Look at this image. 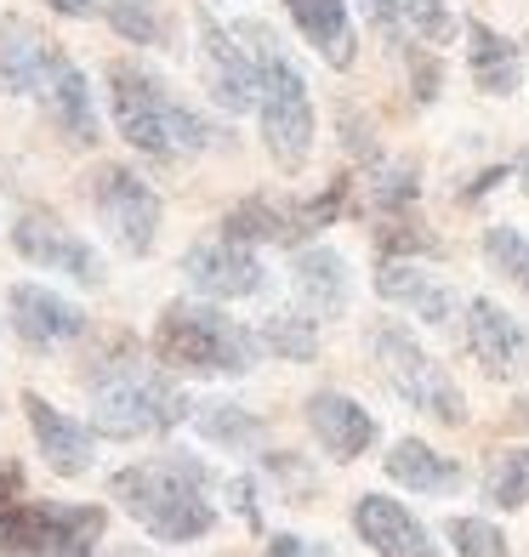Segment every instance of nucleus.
<instances>
[{"label":"nucleus","mask_w":529,"mask_h":557,"mask_svg":"<svg viewBox=\"0 0 529 557\" xmlns=\"http://www.w3.org/2000/svg\"><path fill=\"white\" fill-rule=\"evenodd\" d=\"M239 35H250V58L262 69V103H257V120H262V143L280 171H302L313 154V97H308V81L302 69L285 58V46L273 40L262 23H245Z\"/></svg>","instance_id":"nucleus-5"},{"label":"nucleus","mask_w":529,"mask_h":557,"mask_svg":"<svg viewBox=\"0 0 529 557\" xmlns=\"http://www.w3.org/2000/svg\"><path fill=\"white\" fill-rule=\"evenodd\" d=\"M63 46L35 29L29 17H0V91L7 97H40L58 74Z\"/></svg>","instance_id":"nucleus-12"},{"label":"nucleus","mask_w":529,"mask_h":557,"mask_svg":"<svg viewBox=\"0 0 529 557\" xmlns=\"http://www.w3.org/2000/svg\"><path fill=\"white\" fill-rule=\"evenodd\" d=\"M262 467H268V478H273V484H280V490H285V495H291L296 506H302V495L313 490V472L302 467L291 449H273V455H262Z\"/></svg>","instance_id":"nucleus-32"},{"label":"nucleus","mask_w":529,"mask_h":557,"mask_svg":"<svg viewBox=\"0 0 529 557\" xmlns=\"http://www.w3.org/2000/svg\"><path fill=\"white\" fill-rule=\"evenodd\" d=\"M262 557H336L324 541H308V535H268Z\"/></svg>","instance_id":"nucleus-34"},{"label":"nucleus","mask_w":529,"mask_h":557,"mask_svg":"<svg viewBox=\"0 0 529 557\" xmlns=\"http://www.w3.org/2000/svg\"><path fill=\"white\" fill-rule=\"evenodd\" d=\"M109 490L125 506V518L160 546H188L217 529L211 467L194 461V455H155V461L120 467L109 478Z\"/></svg>","instance_id":"nucleus-2"},{"label":"nucleus","mask_w":529,"mask_h":557,"mask_svg":"<svg viewBox=\"0 0 529 557\" xmlns=\"http://www.w3.org/2000/svg\"><path fill=\"white\" fill-rule=\"evenodd\" d=\"M416 188H421V183H416L410 165H382V160H376L370 183H365V206L382 211V216H398V211L416 206Z\"/></svg>","instance_id":"nucleus-30"},{"label":"nucleus","mask_w":529,"mask_h":557,"mask_svg":"<svg viewBox=\"0 0 529 557\" xmlns=\"http://www.w3.org/2000/svg\"><path fill=\"white\" fill-rule=\"evenodd\" d=\"M183 273H188V285L206 296V301H239V296H257V290H262L257 250L239 245V239H229V234L194 245L188 257H183Z\"/></svg>","instance_id":"nucleus-10"},{"label":"nucleus","mask_w":529,"mask_h":557,"mask_svg":"<svg viewBox=\"0 0 529 557\" xmlns=\"http://www.w3.org/2000/svg\"><path fill=\"white\" fill-rule=\"evenodd\" d=\"M148 347L171 375H245L262 352V342L245 324H234L222 308H206V301H165Z\"/></svg>","instance_id":"nucleus-4"},{"label":"nucleus","mask_w":529,"mask_h":557,"mask_svg":"<svg viewBox=\"0 0 529 557\" xmlns=\"http://www.w3.org/2000/svg\"><path fill=\"white\" fill-rule=\"evenodd\" d=\"M467 352L490 375H501V382L529 375V331L507 308H495L490 296H472L467 301Z\"/></svg>","instance_id":"nucleus-14"},{"label":"nucleus","mask_w":529,"mask_h":557,"mask_svg":"<svg viewBox=\"0 0 529 557\" xmlns=\"http://www.w3.org/2000/svg\"><path fill=\"white\" fill-rule=\"evenodd\" d=\"M308 426H313V438L331 461H359L376 444V416L347 393H313L308 398Z\"/></svg>","instance_id":"nucleus-17"},{"label":"nucleus","mask_w":529,"mask_h":557,"mask_svg":"<svg viewBox=\"0 0 529 557\" xmlns=\"http://www.w3.org/2000/svg\"><path fill=\"white\" fill-rule=\"evenodd\" d=\"M376 296L393 301V308H410L427 324H456V313H462L456 290L439 285L433 273H421L416 262H398V257H387L382 268H376Z\"/></svg>","instance_id":"nucleus-18"},{"label":"nucleus","mask_w":529,"mask_h":557,"mask_svg":"<svg viewBox=\"0 0 529 557\" xmlns=\"http://www.w3.org/2000/svg\"><path fill=\"white\" fill-rule=\"evenodd\" d=\"M46 12H58V17H91L97 0H46Z\"/></svg>","instance_id":"nucleus-37"},{"label":"nucleus","mask_w":529,"mask_h":557,"mask_svg":"<svg viewBox=\"0 0 529 557\" xmlns=\"http://www.w3.org/2000/svg\"><path fill=\"white\" fill-rule=\"evenodd\" d=\"M257 342L268 352H280V359H291V364H308L319 352V319L308 308H302V313H273L257 331Z\"/></svg>","instance_id":"nucleus-27"},{"label":"nucleus","mask_w":529,"mask_h":557,"mask_svg":"<svg viewBox=\"0 0 529 557\" xmlns=\"http://www.w3.org/2000/svg\"><path fill=\"white\" fill-rule=\"evenodd\" d=\"M370 347H376V364H382L387 387L405 398L410 410L433 416V421H444V426H462V421H467L462 387L450 382V370L433 359V352H421V342L405 331V324H376Z\"/></svg>","instance_id":"nucleus-6"},{"label":"nucleus","mask_w":529,"mask_h":557,"mask_svg":"<svg viewBox=\"0 0 529 557\" xmlns=\"http://www.w3.org/2000/svg\"><path fill=\"white\" fill-rule=\"evenodd\" d=\"M291 278H296L302 308H308L313 319H336L347 308V296H353V273L331 245H302L296 262H291Z\"/></svg>","instance_id":"nucleus-21"},{"label":"nucleus","mask_w":529,"mask_h":557,"mask_svg":"<svg viewBox=\"0 0 529 557\" xmlns=\"http://www.w3.org/2000/svg\"><path fill=\"white\" fill-rule=\"evenodd\" d=\"M450 546L462 557H507V535L490 518H450Z\"/></svg>","instance_id":"nucleus-31"},{"label":"nucleus","mask_w":529,"mask_h":557,"mask_svg":"<svg viewBox=\"0 0 529 557\" xmlns=\"http://www.w3.org/2000/svg\"><path fill=\"white\" fill-rule=\"evenodd\" d=\"M91 216L103 222V234L125 250V257H148L160 239V194L143 183L132 165H91L86 176Z\"/></svg>","instance_id":"nucleus-7"},{"label":"nucleus","mask_w":529,"mask_h":557,"mask_svg":"<svg viewBox=\"0 0 529 557\" xmlns=\"http://www.w3.org/2000/svg\"><path fill=\"white\" fill-rule=\"evenodd\" d=\"M17 500H23V472L0 467V506H17Z\"/></svg>","instance_id":"nucleus-36"},{"label":"nucleus","mask_w":529,"mask_h":557,"mask_svg":"<svg viewBox=\"0 0 529 557\" xmlns=\"http://www.w3.org/2000/svg\"><path fill=\"white\" fill-rule=\"evenodd\" d=\"M313 227H324L313 199L296 206V199H280V194H250L222 216V234L239 239V245H302Z\"/></svg>","instance_id":"nucleus-13"},{"label":"nucleus","mask_w":529,"mask_h":557,"mask_svg":"<svg viewBox=\"0 0 529 557\" xmlns=\"http://www.w3.org/2000/svg\"><path fill=\"white\" fill-rule=\"evenodd\" d=\"M7 319H12L17 342L46 347V352L86 336V308L58 296V290H46V285H12L7 290Z\"/></svg>","instance_id":"nucleus-11"},{"label":"nucleus","mask_w":529,"mask_h":557,"mask_svg":"<svg viewBox=\"0 0 529 557\" xmlns=\"http://www.w3.org/2000/svg\"><path fill=\"white\" fill-rule=\"evenodd\" d=\"M518 188L529 194V148H524V154H518Z\"/></svg>","instance_id":"nucleus-38"},{"label":"nucleus","mask_w":529,"mask_h":557,"mask_svg":"<svg viewBox=\"0 0 529 557\" xmlns=\"http://www.w3.org/2000/svg\"><path fill=\"white\" fill-rule=\"evenodd\" d=\"M194 52H199V81H206L211 103L222 114H250L262 103V69L250 58V46H239L234 29H222V23L199 7L194 12Z\"/></svg>","instance_id":"nucleus-8"},{"label":"nucleus","mask_w":529,"mask_h":557,"mask_svg":"<svg viewBox=\"0 0 529 557\" xmlns=\"http://www.w3.org/2000/svg\"><path fill=\"white\" fill-rule=\"evenodd\" d=\"M40 103H46V120L58 125V137H63V143H74V148H97V143H103V120H97L91 86H86V74L74 69L69 58L58 63L52 81H46Z\"/></svg>","instance_id":"nucleus-20"},{"label":"nucleus","mask_w":529,"mask_h":557,"mask_svg":"<svg viewBox=\"0 0 529 557\" xmlns=\"http://www.w3.org/2000/svg\"><path fill=\"white\" fill-rule=\"evenodd\" d=\"M291 23L302 29V40L331 63V69H353L359 58V35H353V17H347V0H285Z\"/></svg>","instance_id":"nucleus-22"},{"label":"nucleus","mask_w":529,"mask_h":557,"mask_svg":"<svg viewBox=\"0 0 529 557\" xmlns=\"http://www.w3.org/2000/svg\"><path fill=\"white\" fill-rule=\"evenodd\" d=\"M12 245H17L23 262H35L46 273H63L74 285H103V257L52 211H23L12 222Z\"/></svg>","instance_id":"nucleus-9"},{"label":"nucleus","mask_w":529,"mask_h":557,"mask_svg":"<svg viewBox=\"0 0 529 557\" xmlns=\"http://www.w3.org/2000/svg\"><path fill=\"white\" fill-rule=\"evenodd\" d=\"M359 7L398 46H450L456 40V12L444 0H359Z\"/></svg>","instance_id":"nucleus-19"},{"label":"nucleus","mask_w":529,"mask_h":557,"mask_svg":"<svg viewBox=\"0 0 529 557\" xmlns=\"http://www.w3.org/2000/svg\"><path fill=\"white\" fill-rule=\"evenodd\" d=\"M97 12L109 17V29L125 46H165L171 40V23L155 12V0H97Z\"/></svg>","instance_id":"nucleus-26"},{"label":"nucleus","mask_w":529,"mask_h":557,"mask_svg":"<svg viewBox=\"0 0 529 557\" xmlns=\"http://www.w3.org/2000/svg\"><path fill=\"white\" fill-rule=\"evenodd\" d=\"M188 421H194V433L206 438V444H217V449H229V455H239V449H262V438H268V426L245 410V404H229V398H199L194 410H188Z\"/></svg>","instance_id":"nucleus-25"},{"label":"nucleus","mask_w":529,"mask_h":557,"mask_svg":"<svg viewBox=\"0 0 529 557\" xmlns=\"http://www.w3.org/2000/svg\"><path fill=\"white\" fill-rule=\"evenodd\" d=\"M229 495H234V512L245 518V529H262V518H257V484H250V478H234Z\"/></svg>","instance_id":"nucleus-35"},{"label":"nucleus","mask_w":529,"mask_h":557,"mask_svg":"<svg viewBox=\"0 0 529 557\" xmlns=\"http://www.w3.org/2000/svg\"><path fill=\"white\" fill-rule=\"evenodd\" d=\"M484 500L501 506V512H518V506H529V444L518 449H501L490 472H484Z\"/></svg>","instance_id":"nucleus-28"},{"label":"nucleus","mask_w":529,"mask_h":557,"mask_svg":"<svg viewBox=\"0 0 529 557\" xmlns=\"http://www.w3.org/2000/svg\"><path fill=\"white\" fill-rule=\"evenodd\" d=\"M86 398H91V433L114 444L160 438L194 410L183 387L171 382V370L148 364L132 336H109V347L91 352Z\"/></svg>","instance_id":"nucleus-1"},{"label":"nucleus","mask_w":529,"mask_h":557,"mask_svg":"<svg viewBox=\"0 0 529 557\" xmlns=\"http://www.w3.org/2000/svg\"><path fill=\"white\" fill-rule=\"evenodd\" d=\"M353 529L365 535V546L376 557H439L433 535H427L393 495H359L353 500Z\"/></svg>","instance_id":"nucleus-15"},{"label":"nucleus","mask_w":529,"mask_h":557,"mask_svg":"<svg viewBox=\"0 0 529 557\" xmlns=\"http://www.w3.org/2000/svg\"><path fill=\"white\" fill-rule=\"evenodd\" d=\"M103 81H109V109H114L120 137L132 143L137 154H148V160H188V154H206L211 148L217 132L160 81L155 69H143L132 58H114L103 69Z\"/></svg>","instance_id":"nucleus-3"},{"label":"nucleus","mask_w":529,"mask_h":557,"mask_svg":"<svg viewBox=\"0 0 529 557\" xmlns=\"http://www.w3.org/2000/svg\"><path fill=\"white\" fill-rule=\"evenodd\" d=\"M23 421H29V433H35V444H40V455H46V467H52L58 478H81V472H91V426H81V421H69L58 404H46L40 393H23Z\"/></svg>","instance_id":"nucleus-16"},{"label":"nucleus","mask_w":529,"mask_h":557,"mask_svg":"<svg viewBox=\"0 0 529 557\" xmlns=\"http://www.w3.org/2000/svg\"><path fill=\"white\" fill-rule=\"evenodd\" d=\"M484 262L507 278V285H518L529 296V239L518 234V227H507V222L484 227Z\"/></svg>","instance_id":"nucleus-29"},{"label":"nucleus","mask_w":529,"mask_h":557,"mask_svg":"<svg viewBox=\"0 0 529 557\" xmlns=\"http://www.w3.org/2000/svg\"><path fill=\"white\" fill-rule=\"evenodd\" d=\"M376 245H382V257H398V250H410V257H416V250H421V257H433V250H439V239H433V234H421L416 222H393V227H382V234H376Z\"/></svg>","instance_id":"nucleus-33"},{"label":"nucleus","mask_w":529,"mask_h":557,"mask_svg":"<svg viewBox=\"0 0 529 557\" xmlns=\"http://www.w3.org/2000/svg\"><path fill=\"white\" fill-rule=\"evenodd\" d=\"M462 35H467V74H472V86L484 97H513L518 81H524L518 46L507 35H495L490 23H478V17L462 23Z\"/></svg>","instance_id":"nucleus-23"},{"label":"nucleus","mask_w":529,"mask_h":557,"mask_svg":"<svg viewBox=\"0 0 529 557\" xmlns=\"http://www.w3.org/2000/svg\"><path fill=\"white\" fill-rule=\"evenodd\" d=\"M387 478L416 490V495H456L462 490V467L450 461V455H439L433 444H421V438H398L387 449Z\"/></svg>","instance_id":"nucleus-24"}]
</instances>
